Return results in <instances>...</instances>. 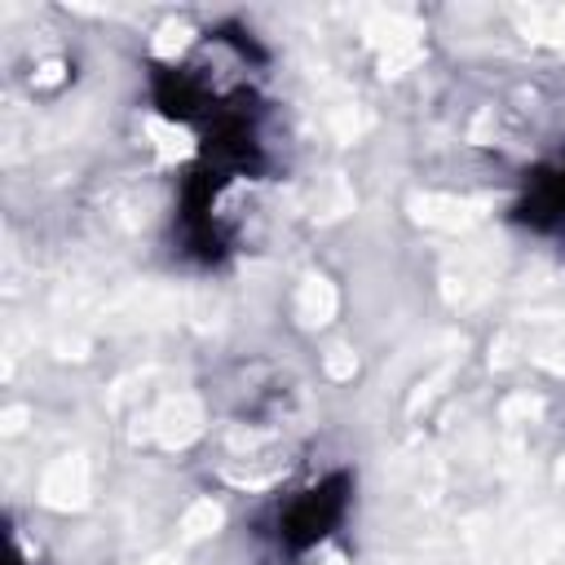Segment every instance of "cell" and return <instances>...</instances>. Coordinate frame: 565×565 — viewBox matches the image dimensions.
<instances>
[{"label": "cell", "mask_w": 565, "mask_h": 565, "mask_svg": "<svg viewBox=\"0 0 565 565\" xmlns=\"http://www.w3.org/2000/svg\"><path fill=\"white\" fill-rule=\"evenodd\" d=\"M530 221L534 225H565V168L539 177L530 194Z\"/></svg>", "instance_id": "2"}, {"label": "cell", "mask_w": 565, "mask_h": 565, "mask_svg": "<svg viewBox=\"0 0 565 565\" xmlns=\"http://www.w3.org/2000/svg\"><path fill=\"white\" fill-rule=\"evenodd\" d=\"M335 512H340V494L331 486H322V490H309L287 512L282 530H287V539H318V534H327V525L335 521Z\"/></svg>", "instance_id": "1"}]
</instances>
